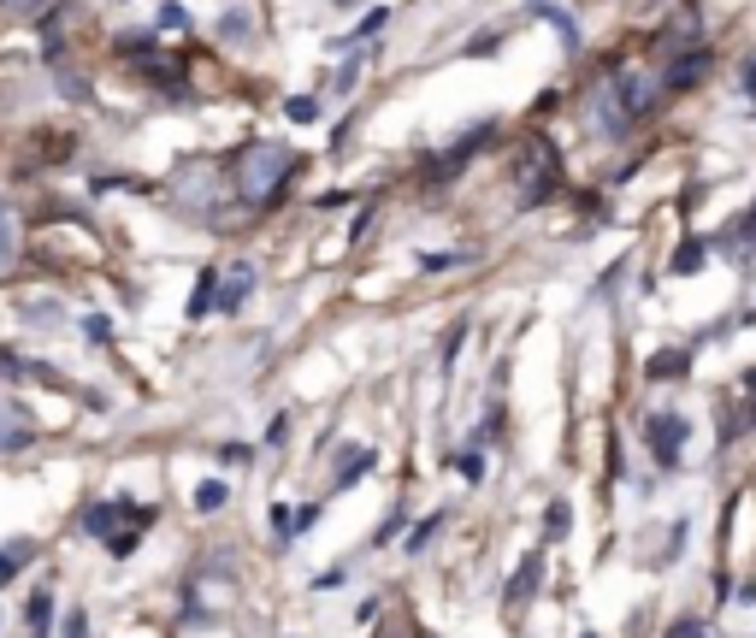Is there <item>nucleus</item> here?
Masks as SVG:
<instances>
[{
  "instance_id": "nucleus-1",
  "label": "nucleus",
  "mask_w": 756,
  "mask_h": 638,
  "mask_svg": "<svg viewBox=\"0 0 756 638\" xmlns=\"http://www.w3.org/2000/svg\"><path fill=\"white\" fill-rule=\"evenodd\" d=\"M290 172H296V154H290L284 142H260V148H249V154L237 160L231 178H237V195H243L249 207H272Z\"/></svg>"
},
{
  "instance_id": "nucleus-2",
  "label": "nucleus",
  "mask_w": 756,
  "mask_h": 638,
  "mask_svg": "<svg viewBox=\"0 0 756 638\" xmlns=\"http://www.w3.org/2000/svg\"><path fill=\"white\" fill-rule=\"evenodd\" d=\"M686 414H674V408H656L650 420H644V444H650V461L662 467V473H674L680 461H686Z\"/></svg>"
},
{
  "instance_id": "nucleus-3",
  "label": "nucleus",
  "mask_w": 756,
  "mask_h": 638,
  "mask_svg": "<svg viewBox=\"0 0 756 638\" xmlns=\"http://www.w3.org/2000/svg\"><path fill=\"white\" fill-rule=\"evenodd\" d=\"M556 190V154L550 148H526V184H520V207H538Z\"/></svg>"
},
{
  "instance_id": "nucleus-4",
  "label": "nucleus",
  "mask_w": 756,
  "mask_h": 638,
  "mask_svg": "<svg viewBox=\"0 0 756 638\" xmlns=\"http://www.w3.org/2000/svg\"><path fill=\"white\" fill-rule=\"evenodd\" d=\"M119 520H130V503H89V509H83V532L107 544V538L119 532Z\"/></svg>"
},
{
  "instance_id": "nucleus-5",
  "label": "nucleus",
  "mask_w": 756,
  "mask_h": 638,
  "mask_svg": "<svg viewBox=\"0 0 756 638\" xmlns=\"http://www.w3.org/2000/svg\"><path fill=\"white\" fill-rule=\"evenodd\" d=\"M703 71H709V54H703V48H692V54H674V65H668V83H674V89H692V83H703Z\"/></svg>"
},
{
  "instance_id": "nucleus-6",
  "label": "nucleus",
  "mask_w": 756,
  "mask_h": 638,
  "mask_svg": "<svg viewBox=\"0 0 756 638\" xmlns=\"http://www.w3.org/2000/svg\"><path fill=\"white\" fill-rule=\"evenodd\" d=\"M219 296H225V284H219V272L207 266V272L195 278V296H189V319H207V308H219Z\"/></svg>"
},
{
  "instance_id": "nucleus-7",
  "label": "nucleus",
  "mask_w": 756,
  "mask_h": 638,
  "mask_svg": "<svg viewBox=\"0 0 756 638\" xmlns=\"http://www.w3.org/2000/svg\"><path fill=\"white\" fill-rule=\"evenodd\" d=\"M249 290H254V266L243 260V266H237V272L225 278V296H219V314H237V308L249 302Z\"/></svg>"
},
{
  "instance_id": "nucleus-8",
  "label": "nucleus",
  "mask_w": 756,
  "mask_h": 638,
  "mask_svg": "<svg viewBox=\"0 0 756 638\" xmlns=\"http://www.w3.org/2000/svg\"><path fill=\"white\" fill-rule=\"evenodd\" d=\"M538 579H544V550H532V556L520 562V574H514V585H508V603H526V597L538 591Z\"/></svg>"
},
{
  "instance_id": "nucleus-9",
  "label": "nucleus",
  "mask_w": 756,
  "mask_h": 638,
  "mask_svg": "<svg viewBox=\"0 0 756 638\" xmlns=\"http://www.w3.org/2000/svg\"><path fill=\"white\" fill-rule=\"evenodd\" d=\"M30 562H36V544H30V538H6V544H0V585L18 574V568H30Z\"/></svg>"
},
{
  "instance_id": "nucleus-10",
  "label": "nucleus",
  "mask_w": 756,
  "mask_h": 638,
  "mask_svg": "<svg viewBox=\"0 0 756 638\" xmlns=\"http://www.w3.org/2000/svg\"><path fill=\"white\" fill-rule=\"evenodd\" d=\"M567 532H573V503L550 497V509H544V544H562Z\"/></svg>"
},
{
  "instance_id": "nucleus-11",
  "label": "nucleus",
  "mask_w": 756,
  "mask_h": 638,
  "mask_svg": "<svg viewBox=\"0 0 756 638\" xmlns=\"http://www.w3.org/2000/svg\"><path fill=\"white\" fill-rule=\"evenodd\" d=\"M373 467H378L373 449H349V455H343V467H337V491H349V485H355V479H367Z\"/></svg>"
},
{
  "instance_id": "nucleus-12",
  "label": "nucleus",
  "mask_w": 756,
  "mask_h": 638,
  "mask_svg": "<svg viewBox=\"0 0 756 638\" xmlns=\"http://www.w3.org/2000/svg\"><path fill=\"white\" fill-rule=\"evenodd\" d=\"M148 520H154V514L142 509L136 520H130V526H119V532L107 538V556H136V544H142V526H148Z\"/></svg>"
},
{
  "instance_id": "nucleus-13",
  "label": "nucleus",
  "mask_w": 756,
  "mask_h": 638,
  "mask_svg": "<svg viewBox=\"0 0 756 638\" xmlns=\"http://www.w3.org/2000/svg\"><path fill=\"white\" fill-rule=\"evenodd\" d=\"M30 638H48V627H54V591H30Z\"/></svg>"
},
{
  "instance_id": "nucleus-14",
  "label": "nucleus",
  "mask_w": 756,
  "mask_h": 638,
  "mask_svg": "<svg viewBox=\"0 0 756 638\" xmlns=\"http://www.w3.org/2000/svg\"><path fill=\"white\" fill-rule=\"evenodd\" d=\"M692 367V349H668V355H656L650 367H644V379H680Z\"/></svg>"
},
{
  "instance_id": "nucleus-15",
  "label": "nucleus",
  "mask_w": 756,
  "mask_h": 638,
  "mask_svg": "<svg viewBox=\"0 0 756 638\" xmlns=\"http://www.w3.org/2000/svg\"><path fill=\"white\" fill-rule=\"evenodd\" d=\"M225 503H231V485H225V479H201V485H195V509L201 514H219Z\"/></svg>"
},
{
  "instance_id": "nucleus-16",
  "label": "nucleus",
  "mask_w": 756,
  "mask_h": 638,
  "mask_svg": "<svg viewBox=\"0 0 756 638\" xmlns=\"http://www.w3.org/2000/svg\"><path fill=\"white\" fill-rule=\"evenodd\" d=\"M703 255H709V249H703V243H697V237H686V243H680V249H674V260H668V266H674V272H680V278H697V272H703Z\"/></svg>"
},
{
  "instance_id": "nucleus-17",
  "label": "nucleus",
  "mask_w": 756,
  "mask_h": 638,
  "mask_svg": "<svg viewBox=\"0 0 756 638\" xmlns=\"http://www.w3.org/2000/svg\"><path fill=\"white\" fill-rule=\"evenodd\" d=\"M526 12H532V18H544V24H556V30H562V42H567V48L579 42V30H573V18H567L562 6H526Z\"/></svg>"
},
{
  "instance_id": "nucleus-18",
  "label": "nucleus",
  "mask_w": 756,
  "mask_h": 638,
  "mask_svg": "<svg viewBox=\"0 0 756 638\" xmlns=\"http://www.w3.org/2000/svg\"><path fill=\"white\" fill-rule=\"evenodd\" d=\"M443 520H449V514H426V520L414 526V538H408V556H420V550H426V544L438 538V532H443Z\"/></svg>"
},
{
  "instance_id": "nucleus-19",
  "label": "nucleus",
  "mask_w": 756,
  "mask_h": 638,
  "mask_svg": "<svg viewBox=\"0 0 756 638\" xmlns=\"http://www.w3.org/2000/svg\"><path fill=\"white\" fill-rule=\"evenodd\" d=\"M12 249H18V231H12V207L0 201V266H12Z\"/></svg>"
},
{
  "instance_id": "nucleus-20",
  "label": "nucleus",
  "mask_w": 756,
  "mask_h": 638,
  "mask_svg": "<svg viewBox=\"0 0 756 638\" xmlns=\"http://www.w3.org/2000/svg\"><path fill=\"white\" fill-rule=\"evenodd\" d=\"M154 30H189V12L178 6V0H166V6L154 12Z\"/></svg>"
},
{
  "instance_id": "nucleus-21",
  "label": "nucleus",
  "mask_w": 756,
  "mask_h": 638,
  "mask_svg": "<svg viewBox=\"0 0 756 638\" xmlns=\"http://www.w3.org/2000/svg\"><path fill=\"white\" fill-rule=\"evenodd\" d=\"M284 113H290L296 125H314V119H319V101H314V95H290V101H284Z\"/></svg>"
},
{
  "instance_id": "nucleus-22",
  "label": "nucleus",
  "mask_w": 756,
  "mask_h": 638,
  "mask_svg": "<svg viewBox=\"0 0 756 638\" xmlns=\"http://www.w3.org/2000/svg\"><path fill=\"white\" fill-rule=\"evenodd\" d=\"M668 638H721V633H715L709 621H697V615H686V621H674V627H668Z\"/></svg>"
},
{
  "instance_id": "nucleus-23",
  "label": "nucleus",
  "mask_w": 756,
  "mask_h": 638,
  "mask_svg": "<svg viewBox=\"0 0 756 638\" xmlns=\"http://www.w3.org/2000/svg\"><path fill=\"white\" fill-rule=\"evenodd\" d=\"M314 526H319V503H302V509L290 514V538H308Z\"/></svg>"
},
{
  "instance_id": "nucleus-24",
  "label": "nucleus",
  "mask_w": 756,
  "mask_h": 638,
  "mask_svg": "<svg viewBox=\"0 0 756 638\" xmlns=\"http://www.w3.org/2000/svg\"><path fill=\"white\" fill-rule=\"evenodd\" d=\"M467 260H473V255H461V249H449V255L438 249V255H426L420 266H426V272H443V266H467Z\"/></svg>"
},
{
  "instance_id": "nucleus-25",
  "label": "nucleus",
  "mask_w": 756,
  "mask_h": 638,
  "mask_svg": "<svg viewBox=\"0 0 756 638\" xmlns=\"http://www.w3.org/2000/svg\"><path fill=\"white\" fill-rule=\"evenodd\" d=\"M461 337H467V319H461V325H455V331L443 337V373L455 367V355H461Z\"/></svg>"
},
{
  "instance_id": "nucleus-26",
  "label": "nucleus",
  "mask_w": 756,
  "mask_h": 638,
  "mask_svg": "<svg viewBox=\"0 0 756 638\" xmlns=\"http://www.w3.org/2000/svg\"><path fill=\"white\" fill-rule=\"evenodd\" d=\"M727 243H756V207L739 219V225H727Z\"/></svg>"
},
{
  "instance_id": "nucleus-27",
  "label": "nucleus",
  "mask_w": 756,
  "mask_h": 638,
  "mask_svg": "<svg viewBox=\"0 0 756 638\" xmlns=\"http://www.w3.org/2000/svg\"><path fill=\"white\" fill-rule=\"evenodd\" d=\"M384 24H390V12H384V6H373V12H367V18H361V30H355V36H378V30H384ZM355 36H349V42H355Z\"/></svg>"
},
{
  "instance_id": "nucleus-28",
  "label": "nucleus",
  "mask_w": 756,
  "mask_h": 638,
  "mask_svg": "<svg viewBox=\"0 0 756 638\" xmlns=\"http://www.w3.org/2000/svg\"><path fill=\"white\" fill-rule=\"evenodd\" d=\"M455 473H467V479H479V473H485V461H479V449H461V455H455Z\"/></svg>"
},
{
  "instance_id": "nucleus-29",
  "label": "nucleus",
  "mask_w": 756,
  "mask_h": 638,
  "mask_svg": "<svg viewBox=\"0 0 756 638\" xmlns=\"http://www.w3.org/2000/svg\"><path fill=\"white\" fill-rule=\"evenodd\" d=\"M89 633V615H83V609H71V615H65V627H60V638H83Z\"/></svg>"
},
{
  "instance_id": "nucleus-30",
  "label": "nucleus",
  "mask_w": 756,
  "mask_h": 638,
  "mask_svg": "<svg viewBox=\"0 0 756 638\" xmlns=\"http://www.w3.org/2000/svg\"><path fill=\"white\" fill-rule=\"evenodd\" d=\"M36 6H42V0H0V12H6V18H30Z\"/></svg>"
},
{
  "instance_id": "nucleus-31",
  "label": "nucleus",
  "mask_w": 756,
  "mask_h": 638,
  "mask_svg": "<svg viewBox=\"0 0 756 638\" xmlns=\"http://www.w3.org/2000/svg\"><path fill=\"white\" fill-rule=\"evenodd\" d=\"M284 432H290V420H284V414H278V420H272V426H266V449H278V444H284Z\"/></svg>"
},
{
  "instance_id": "nucleus-32",
  "label": "nucleus",
  "mask_w": 756,
  "mask_h": 638,
  "mask_svg": "<svg viewBox=\"0 0 756 638\" xmlns=\"http://www.w3.org/2000/svg\"><path fill=\"white\" fill-rule=\"evenodd\" d=\"M579 638H597V633H579Z\"/></svg>"
}]
</instances>
